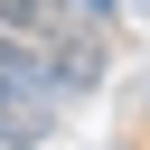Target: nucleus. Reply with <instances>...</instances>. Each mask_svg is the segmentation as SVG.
I'll use <instances>...</instances> for the list:
<instances>
[{
    "label": "nucleus",
    "instance_id": "obj_2",
    "mask_svg": "<svg viewBox=\"0 0 150 150\" xmlns=\"http://www.w3.org/2000/svg\"><path fill=\"white\" fill-rule=\"evenodd\" d=\"M38 56H47V84H56V94H66V103H75V94H94V84H103V47H94V38H47V47H38Z\"/></svg>",
    "mask_w": 150,
    "mask_h": 150
},
{
    "label": "nucleus",
    "instance_id": "obj_1",
    "mask_svg": "<svg viewBox=\"0 0 150 150\" xmlns=\"http://www.w3.org/2000/svg\"><path fill=\"white\" fill-rule=\"evenodd\" d=\"M56 122H66V94L47 84V56L28 38H0V141L9 150H38Z\"/></svg>",
    "mask_w": 150,
    "mask_h": 150
},
{
    "label": "nucleus",
    "instance_id": "obj_3",
    "mask_svg": "<svg viewBox=\"0 0 150 150\" xmlns=\"http://www.w3.org/2000/svg\"><path fill=\"white\" fill-rule=\"evenodd\" d=\"M0 38H28V47H47V38H56V9H47V0H0Z\"/></svg>",
    "mask_w": 150,
    "mask_h": 150
}]
</instances>
